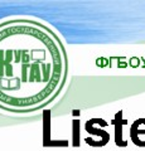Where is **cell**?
Masks as SVG:
<instances>
[{
	"label": "cell",
	"mask_w": 145,
	"mask_h": 151,
	"mask_svg": "<svg viewBox=\"0 0 145 151\" xmlns=\"http://www.w3.org/2000/svg\"><path fill=\"white\" fill-rule=\"evenodd\" d=\"M66 78V50L52 29L28 19L0 24V110L38 111L61 93Z\"/></svg>",
	"instance_id": "obj_1"
}]
</instances>
